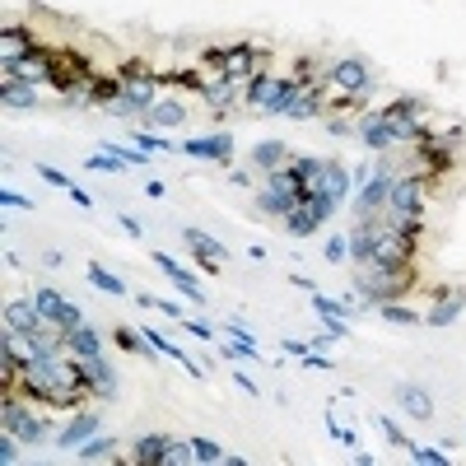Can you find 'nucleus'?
I'll use <instances>...</instances> for the list:
<instances>
[{
	"label": "nucleus",
	"instance_id": "obj_38",
	"mask_svg": "<svg viewBox=\"0 0 466 466\" xmlns=\"http://www.w3.org/2000/svg\"><path fill=\"white\" fill-rule=\"evenodd\" d=\"M406 452H410V461H420V466H448V452H443V443H438V448H425V443H410Z\"/></svg>",
	"mask_w": 466,
	"mask_h": 466
},
{
	"label": "nucleus",
	"instance_id": "obj_22",
	"mask_svg": "<svg viewBox=\"0 0 466 466\" xmlns=\"http://www.w3.org/2000/svg\"><path fill=\"white\" fill-rule=\"evenodd\" d=\"M113 345H117V350H126V354H141V360H150V364H154V360H163V354H159V350L145 341V332H141V326H126V322H122L117 332H113Z\"/></svg>",
	"mask_w": 466,
	"mask_h": 466
},
{
	"label": "nucleus",
	"instance_id": "obj_18",
	"mask_svg": "<svg viewBox=\"0 0 466 466\" xmlns=\"http://www.w3.org/2000/svg\"><path fill=\"white\" fill-rule=\"evenodd\" d=\"M294 94H298V79H294V75H276V85H270V94H266V103L257 107V113H261V117H285L289 103H294Z\"/></svg>",
	"mask_w": 466,
	"mask_h": 466
},
{
	"label": "nucleus",
	"instance_id": "obj_41",
	"mask_svg": "<svg viewBox=\"0 0 466 466\" xmlns=\"http://www.w3.org/2000/svg\"><path fill=\"white\" fill-rule=\"evenodd\" d=\"M378 429L388 434V443H392V448H410V438H406V429H401V425H397L392 416H378Z\"/></svg>",
	"mask_w": 466,
	"mask_h": 466
},
{
	"label": "nucleus",
	"instance_id": "obj_31",
	"mask_svg": "<svg viewBox=\"0 0 466 466\" xmlns=\"http://www.w3.org/2000/svg\"><path fill=\"white\" fill-rule=\"evenodd\" d=\"M0 38H5V51H14V57H33V51L42 47V42H33V33L23 29V23H5Z\"/></svg>",
	"mask_w": 466,
	"mask_h": 466
},
{
	"label": "nucleus",
	"instance_id": "obj_15",
	"mask_svg": "<svg viewBox=\"0 0 466 466\" xmlns=\"http://www.w3.org/2000/svg\"><path fill=\"white\" fill-rule=\"evenodd\" d=\"M285 117H289V122H313V117H326V79H322V85H313V89H298Z\"/></svg>",
	"mask_w": 466,
	"mask_h": 466
},
{
	"label": "nucleus",
	"instance_id": "obj_47",
	"mask_svg": "<svg viewBox=\"0 0 466 466\" xmlns=\"http://www.w3.org/2000/svg\"><path fill=\"white\" fill-rule=\"evenodd\" d=\"M224 336H229V341H238V345H257V341H252V332H248V326H242L238 317H229V322H224Z\"/></svg>",
	"mask_w": 466,
	"mask_h": 466
},
{
	"label": "nucleus",
	"instance_id": "obj_60",
	"mask_svg": "<svg viewBox=\"0 0 466 466\" xmlns=\"http://www.w3.org/2000/svg\"><path fill=\"white\" fill-rule=\"evenodd\" d=\"M289 285H294V289H308V294H313V289H317V285H313V280H308V276H298V270H294V276H289Z\"/></svg>",
	"mask_w": 466,
	"mask_h": 466
},
{
	"label": "nucleus",
	"instance_id": "obj_52",
	"mask_svg": "<svg viewBox=\"0 0 466 466\" xmlns=\"http://www.w3.org/2000/svg\"><path fill=\"white\" fill-rule=\"evenodd\" d=\"M117 224H122V233H126V238H141V233H145V224H141V219H131V215H122Z\"/></svg>",
	"mask_w": 466,
	"mask_h": 466
},
{
	"label": "nucleus",
	"instance_id": "obj_40",
	"mask_svg": "<svg viewBox=\"0 0 466 466\" xmlns=\"http://www.w3.org/2000/svg\"><path fill=\"white\" fill-rule=\"evenodd\" d=\"M326 261H332V266H345V261H350V238H345V233L326 238Z\"/></svg>",
	"mask_w": 466,
	"mask_h": 466
},
{
	"label": "nucleus",
	"instance_id": "obj_49",
	"mask_svg": "<svg viewBox=\"0 0 466 466\" xmlns=\"http://www.w3.org/2000/svg\"><path fill=\"white\" fill-rule=\"evenodd\" d=\"M0 206H5V210H33V201H29V196H19V191H10V187L0 191Z\"/></svg>",
	"mask_w": 466,
	"mask_h": 466
},
{
	"label": "nucleus",
	"instance_id": "obj_54",
	"mask_svg": "<svg viewBox=\"0 0 466 466\" xmlns=\"http://www.w3.org/2000/svg\"><path fill=\"white\" fill-rule=\"evenodd\" d=\"M70 201H75V206H85V210H94V196H89L85 187H70Z\"/></svg>",
	"mask_w": 466,
	"mask_h": 466
},
{
	"label": "nucleus",
	"instance_id": "obj_5",
	"mask_svg": "<svg viewBox=\"0 0 466 466\" xmlns=\"http://www.w3.org/2000/svg\"><path fill=\"white\" fill-rule=\"evenodd\" d=\"M326 85L369 98V94H373V70H369V61H360V57H341L332 70H326Z\"/></svg>",
	"mask_w": 466,
	"mask_h": 466
},
{
	"label": "nucleus",
	"instance_id": "obj_58",
	"mask_svg": "<svg viewBox=\"0 0 466 466\" xmlns=\"http://www.w3.org/2000/svg\"><path fill=\"white\" fill-rule=\"evenodd\" d=\"M61 261H66V257H61V248H51V252L42 257V266H51V270H61Z\"/></svg>",
	"mask_w": 466,
	"mask_h": 466
},
{
	"label": "nucleus",
	"instance_id": "obj_11",
	"mask_svg": "<svg viewBox=\"0 0 466 466\" xmlns=\"http://www.w3.org/2000/svg\"><path fill=\"white\" fill-rule=\"evenodd\" d=\"M201 98H206V107H215V122H224L233 107L242 103V85H233V79H224V75H210Z\"/></svg>",
	"mask_w": 466,
	"mask_h": 466
},
{
	"label": "nucleus",
	"instance_id": "obj_17",
	"mask_svg": "<svg viewBox=\"0 0 466 466\" xmlns=\"http://www.w3.org/2000/svg\"><path fill=\"white\" fill-rule=\"evenodd\" d=\"M169 443H173L169 434H141V438L131 443V457H126V461H141V466H163V461H169Z\"/></svg>",
	"mask_w": 466,
	"mask_h": 466
},
{
	"label": "nucleus",
	"instance_id": "obj_34",
	"mask_svg": "<svg viewBox=\"0 0 466 466\" xmlns=\"http://www.w3.org/2000/svg\"><path fill=\"white\" fill-rule=\"evenodd\" d=\"M89 285L94 289H103V294H113V298H126V280H117L107 266H98V261H89Z\"/></svg>",
	"mask_w": 466,
	"mask_h": 466
},
{
	"label": "nucleus",
	"instance_id": "obj_28",
	"mask_svg": "<svg viewBox=\"0 0 466 466\" xmlns=\"http://www.w3.org/2000/svg\"><path fill=\"white\" fill-rule=\"evenodd\" d=\"M289 163V145L285 141H261L257 150H252V169L266 178V173H276V169H285Z\"/></svg>",
	"mask_w": 466,
	"mask_h": 466
},
{
	"label": "nucleus",
	"instance_id": "obj_29",
	"mask_svg": "<svg viewBox=\"0 0 466 466\" xmlns=\"http://www.w3.org/2000/svg\"><path fill=\"white\" fill-rule=\"evenodd\" d=\"M0 98H5L10 113H33V107H38V85H23V79H5V85H0Z\"/></svg>",
	"mask_w": 466,
	"mask_h": 466
},
{
	"label": "nucleus",
	"instance_id": "obj_51",
	"mask_svg": "<svg viewBox=\"0 0 466 466\" xmlns=\"http://www.w3.org/2000/svg\"><path fill=\"white\" fill-rule=\"evenodd\" d=\"M0 461H19V438L14 434H0Z\"/></svg>",
	"mask_w": 466,
	"mask_h": 466
},
{
	"label": "nucleus",
	"instance_id": "obj_27",
	"mask_svg": "<svg viewBox=\"0 0 466 466\" xmlns=\"http://www.w3.org/2000/svg\"><path fill=\"white\" fill-rule=\"evenodd\" d=\"M345 238H350V261L369 266V257H373V219H354Z\"/></svg>",
	"mask_w": 466,
	"mask_h": 466
},
{
	"label": "nucleus",
	"instance_id": "obj_26",
	"mask_svg": "<svg viewBox=\"0 0 466 466\" xmlns=\"http://www.w3.org/2000/svg\"><path fill=\"white\" fill-rule=\"evenodd\" d=\"M322 169H326V159H317V154H289V173L304 182V196L322 187Z\"/></svg>",
	"mask_w": 466,
	"mask_h": 466
},
{
	"label": "nucleus",
	"instance_id": "obj_44",
	"mask_svg": "<svg viewBox=\"0 0 466 466\" xmlns=\"http://www.w3.org/2000/svg\"><path fill=\"white\" fill-rule=\"evenodd\" d=\"M298 364H304L308 373H332V369H336V364H332V360H326V354H322V350H308V354H304V360H298Z\"/></svg>",
	"mask_w": 466,
	"mask_h": 466
},
{
	"label": "nucleus",
	"instance_id": "obj_14",
	"mask_svg": "<svg viewBox=\"0 0 466 466\" xmlns=\"http://www.w3.org/2000/svg\"><path fill=\"white\" fill-rule=\"evenodd\" d=\"M461 313H466V294L461 289H434V304H429L425 322L429 326H452Z\"/></svg>",
	"mask_w": 466,
	"mask_h": 466
},
{
	"label": "nucleus",
	"instance_id": "obj_42",
	"mask_svg": "<svg viewBox=\"0 0 466 466\" xmlns=\"http://www.w3.org/2000/svg\"><path fill=\"white\" fill-rule=\"evenodd\" d=\"M326 131L345 141V135H360V117H326Z\"/></svg>",
	"mask_w": 466,
	"mask_h": 466
},
{
	"label": "nucleus",
	"instance_id": "obj_53",
	"mask_svg": "<svg viewBox=\"0 0 466 466\" xmlns=\"http://www.w3.org/2000/svg\"><path fill=\"white\" fill-rule=\"evenodd\" d=\"M233 382H238V388L248 392V397H257V392H261V388H257V378H252V373H242V369L233 373Z\"/></svg>",
	"mask_w": 466,
	"mask_h": 466
},
{
	"label": "nucleus",
	"instance_id": "obj_6",
	"mask_svg": "<svg viewBox=\"0 0 466 466\" xmlns=\"http://www.w3.org/2000/svg\"><path fill=\"white\" fill-rule=\"evenodd\" d=\"M33 304H38V313H42V322L47 326H57V332H75L79 322H85V313H79L66 294H57V289H38L33 294Z\"/></svg>",
	"mask_w": 466,
	"mask_h": 466
},
{
	"label": "nucleus",
	"instance_id": "obj_43",
	"mask_svg": "<svg viewBox=\"0 0 466 466\" xmlns=\"http://www.w3.org/2000/svg\"><path fill=\"white\" fill-rule=\"evenodd\" d=\"M135 113H141V107H135V103H131L126 94H122V98H113V103H107V117H117V122H131Z\"/></svg>",
	"mask_w": 466,
	"mask_h": 466
},
{
	"label": "nucleus",
	"instance_id": "obj_21",
	"mask_svg": "<svg viewBox=\"0 0 466 466\" xmlns=\"http://www.w3.org/2000/svg\"><path fill=\"white\" fill-rule=\"evenodd\" d=\"M280 224H285V233H289V238H313V233H317V224H326V219H322L308 201H298V206L280 219Z\"/></svg>",
	"mask_w": 466,
	"mask_h": 466
},
{
	"label": "nucleus",
	"instance_id": "obj_2",
	"mask_svg": "<svg viewBox=\"0 0 466 466\" xmlns=\"http://www.w3.org/2000/svg\"><path fill=\"white\" fill-rule=\"evenodd\" d=\"M378 113H382V122L392 126L397 145H416L420 135L429 131V122H434V107H429L425 98H416V94H397V98L382 103Z\"/></svg>",
	"mask_w": 466,
	"mask_h": 466
},
{
	"label": "nucleus",
	"instance_id": "obj_32",
	"mask_svg": "<svg viewBox=\"0 0 466 466\" xmlns=\"http://www.w3.org/2000/svg\"><path fill=\"white\" fill-rule=\"evenodd\" d=\"M270 85H276V70L261 66V70L248 79V85H242V103H248V107H261V103H266V94H270Z\"/></svg>",
	"mask_w": 466,
	"mask_h": 466
},
{
	"label": "nucleus",
	"instance_id": "obj_45",
	"mask_svg": "<svg viewBox=\"0 0 466 466\" xmlns=\"http://www.w3.org/2000/svg\"><path fill=\"white\" fill-rule=\"evenodd\" d=\"M38 178H42V182H51V187H61V191H70V187H75L61 169H51V163H38Z\"/></svg>",
	"mask_w": 466,
	"mask_h": 466
},
{
	"label": "nucleus",
	"instance_id": "obj_55",
	"mask_svg": "<svg viewBox=\"0 0 466 466\" xmlns=\"http://www.w3.org/2000/svg\"><path fill=\"white\" fill-rule=\"evenodd\" d=\"M332 341H336V336H332V332H326V326H322V332H317V336H308V345H313V350H326V345H332Z\"/></svg>",
	"mask_w": 466,
	"mask_h": 466
},
{
	"label": "nucleus",
	"instance_id": "obj_16",
	"mask_svg": "<svg viewBox=\"0 0 466 466\" xmlns=\"http://www.w3.org/2000/svg\"><path fill=\"white\" fill-rule=\"evenodd\" d=\"M360 135H364V145H369L373 154H382V150H392V145H397V135H392V126H388V122H382L378 107L360 113Z\"/></svg>",
	"mask_w": 466,
	"mask_h": 466
},
{
	"label": "nucleus",
	"instance_id": "obj_59",
	"mask_svg": "<svg viewBox=\"0 0 466 466\" xmlns=\"http://www.w3.org/2000/svg\"><path fill=\"white\" fill-rule=\"evenodd\" d=\"M233 187H252V173L248 169H233ZM257 191V187H252Z\"/></svg>",
	"mask_w": 466,
	"mask_h": 466
},
{
	"label": "nucleus",
	"instance_id": "obj_9",
	"mask_svg": "<svg viewBox=\"0 0 466 466\" xmlns=\"http://www.w3.org/2000/svg\"><path fill=\"white\" fill-rule=\"evenodd\" d=\"M79 373H85V388L94 392V401H113L122 392V378L117 369L103 360V354H94V360H79Z\"/></svg>",
	"mask_w": 466,
	"mask_h": 466
},
{
	"label": "nucleus",
	"instance_id": "obj_30",
	"mask_svg": "<svg viewBox=\"0 0 466 466\" xmlns=\"http://www.w3.org/2000/svg\"><path fill=\"white\" fill-rule=\"evenodd\" d=\"M373 313H378L382 322H392V326H425V313H420V308H410V304H397V298L378 304Z\"/></svg>",
	"mask_w": 466,
	"mask_h": 466
},
{
	"label": "nucleus",
	"instance_id": "obj_56",
	"mask_svg": "<svg viewBox=\"0 0 466 466\" xmlns=\"http://www.w3.org/2000/svg\"><path fill=\"white\" fill-rule=\"evenodd\" d=\"M285 350H289V354H294V360H304V354H308V350H313V345H308V341H285Z\"/></svg>",
	"mask_w": 466,
	"mask_h": 466
},
{
	"label": "nucleus",
	"instance_id": "obj_24",
	"mask_svg": "<svg viewBox=\"0 0 466 466\" xmlns=\"http://www.w3.org/2000/svg\"><path fill=\"white\" fill-rule=\"evenodd\" d=\"M66 350L75 354V360H94V354H103V336L89 322H79L75 332H66Z\"/></svg>",
	"mask_w": 466,
	"mask_h": 466
},
{
	"label": "nucleus",
	"instance_id": "obj_13",
	"mask_svg": "<svg viewBox=\"0 0 466 466\" xmlns=\"http://www.w3.org/2000/svg\"><path fill=\"white\" fill-rule=\"evenodd\" d=\"M5 326H10L14 336H33L38 326H47V322H42L33 298H5Z\"/></svg>",
	"mask_w": 466,
	"mask_h": 466
},
{
	"label": "nucleus",
	"instance_id": "obj_1",
	"mask_svg": "<svg viewBox=\"0 0 466 466\" xmlns=\"http://www.w3.org/2000/svg\"><path fill=\"white\" fill-rule=\"evenodd\" d=\"M354 289L364 294V308H378V304H388V298H406L416 289V266H401V270L354 266Z\"/></svg>",
	"mask_w": 466,
	"mask_h": 466
},
{
	"label": "nucleus",
	"instance_id": "obj_39",
	"mask_svg": "<svg viewBox=\"0 0 466 466\" xmlns=\"http://www.w3.org/2000/svg\"><path fill=\"white\" fill-rule=\"evenodd\" d=\"M131 141L141 145V150H169V154H173V150H182V145H173V141H169V135H159V131H131Z\"/></svg>",
	"mask_w": 466,
	"mask_h": 466
},
{
	"label": "nucleus",
	"instance_id": "obj_46",
	"mask_svg": "<svg viewBox=\"0 0 466 466\" xmlns=\"http://www.w3.org/2000/svg\"><path fill=\"white\" fill-rule=\"evenodd\" d=\"M182 326H187V336H196V341H215V326L201 317H182Z\"/></svg>",
	"mask_w": 466,
	"mask_h": 466
},
{
	"label": "nucleus",
	"instance_id": "obj_20",
	"mask_svg": "<svg viewBox=\"0 0 466 466\" xmlns=\"http://www.w3.org/2000/svg\"><path fill=\"white\" fill-rule=\"evenodd\" d=\"M322 191H326V196H336L341 206L350 201V191H354V173L345 169L341 159H326V169H322Z\"/></svg>",
	"mask_w": 466,
	"mask_h": 466
},
{
	"label": "nucleus",
	"instance_id": "obj_19",
	"mask_svg": "<svg viewBox=\"0 0 466 466\" xmlns=\"http://www.w3.org/2000/svg\"><path fill=\"white\" fill-rule=\"evenodd\" d=\"M182 242L191 248V257H196V261H229V248L219 238H210L206 229H182Z\"/></svg>",
	"mask_w": 466,
	"mask_h": 466
},
{
	"label": "nucleus",
	"instance_id": "obj_8",
	"mask_svg": "<svg viewBox=\"0 0 466 466\" xmlns=\"http://www.w3.org/2000/svg\"><path fill=\"white\" fill-rule=\"evenodd\" d=\"M187 159H201V163H229L233 159V135L229 131H210V135H191L182 141Z\"/></svg>",
	"mask_w": 466,
	"mask_h": 466
},
{
	"label": "nucleus",
	"instance_id": "obj_57",
	"mask_svg": "<svg viewBox=\"0 0 466 466\" xmlns=\"http://www.w3.org/2000/svg\"><path fill=\"white\" fill-rule=\"evenodd\" d=\"M145 196H150V201H163V196H169V187H163V182H150Z\"/></svg>",
	"mask_w": 466,
	"mask_h": 466
},
{
	"label": "nucleus",
	"instance_id": "obj_37",
	"mask_svg": "<svg viewBox=\"0 0 466 466\" xmlns=\"http://www.w3.org/2000/svg\"><path fill=\"white\" fill-rule=\"evenodd\" d=\"M98 150H107V154H117V159L126 163V169H145V163H150V150H131V145H113V141H103Z\"/></svg>",
	"mask_w": 466,
	"mask_h": 466
},
{
	"label": "nucleus",
	"instance_id": "obj_48",
	"mask_svg": "<svg viewBox=\"0 0 466 466\" xmlns=\"http://www.w3.org/2000/svg\"><path fill=\"white\" fill-rule=\"evenodd\" d=\"M187 461H196V457H191V443H178V438H173V443H169V461H163V466H187Z\"/></svg>",
	"mask_w": 466,
	"mask_h": 466
},
{
	"label": "nucleus",
	"instance_id": "obj_4",
	"mask_svg": "<svg viewBox=\"0 0 466 466\" xmlns=\"http://www.w3.org/2000/svg\"><path fill=\"white\" fill-rule=\"evenodd\" d=\"M429 187H434V178L406 163V169L392 178V206L382 215H420L429 206Z\"/></svg>",
	"mask_w": 466,
	"mask_h": 466
},
{
	"label": "nucleus",
	"instance_id": "obj_3",
	"mask_svg": "<svg viewBox=\"0 0 466 466\" xmlns=\"http://www.w3.org/2000/svg\"><path fill=\"white\" fill-rule=\"evenodd\" d=\"M0 429L14 434L19 443H42V438L51 434V425L33 410V401L29 397H14V392H5V406H0Z\"/></svg>",
	"mask_w": 466,
	"mask_h": 466
},
{
	"label": "nucleus",
	"instance_id": "obj_7",
	"mask_svg": "<svg viewBox=\"0 0 466 466\" xmlns=\"http://www.w3.org/2000/svg\"><path fill=\"white\" fill-rule=\"evenodd\" d=\"M150 261L169 276V285L173 289H182V298H191V304H206V289H201V276L196 270H187L178 257H169V252H150Z\"/></svg>",
	"mask_w": 466,
	"mask_h": 466
},
{
	"label": "nucleus",
	"instance_id": "obj_23",
	"mask_svg": "<svg viewBox=\"0 0 466 466\" xmlns=\"http://www.w3.org/2000/svg\"><path fill=\"white\" fill-rule=\"evenodd\" d=\"M117 448H122V443H117L113 434H94L89 443H79V448H75V461H126Z\"/></svg>",
	"mask_w": 466,
	"mask_h": 466
},
{
	"label": "nucleus",
	"instance_id": "obj_33",
	"mask_svg": "<svg viewBox=\"0 0 466 466\" xmlns=\"http://www.w3.org/2000/svg\"><path fill=\"white\" fill-rule=\"evenodd\" d=\"M89 98L98 103V107H107L113 98H122V75L113 70V75H94L89 79Z\"/></svg>",
	"mask_w": 466,
	"mask_h": 466
},
{
	"label": "nucleus",
	"instance_id": "obj_50",
	"mask_svg": "<svg viewBox=\"0 0 466 466\" xmlns=\"http://www.w3.org/2000/svg\"><path fill=\"white\" fill-rule=\"evenodd\" d=\"M201 66L219 75V66H224V47H201Z\"/></svg>",
	"mask_w": 466,
	"mask_h": 466
},
{
	"label": "nucleus",
	"instance_id": "obj_35",
	"mask_svg": "<svg viewBox=\"0 0 466 466\" xmlns=\"http://www.w3.org/2000/svg\"><path fill=\"white\" fill-rule=\"evenodd\" d=\"M159 79H163V85H178V89H191V94L201 98L210 75H201V70H159Z\"/></svg>",
	"mask_w": 466,
	"mask_h": 466
},
{
	"label": "nucleus",
	"instance_id": "obj_25",
	"mask_svg": "<svg viewBox=\"0 0 466 466\" xmlns=\"http://www.w3.org/2000/svg\"><path fill=\"white\" fill-rule=\"evenodd\" d=\"M145 117H150V131H173V126L187 122V107H182L178 98H163V94H159V103L150 107Z\"/></svg>",
	"mask_w": 466,
	"mask_h": 466
},
{
	"label": "nucleus",
	"instance_id": "obj_10",
	"mask_svg": "<svg viewBox=\"0 0 466 466\" xmlns=\"http://www.w3.org/2000/svg\"><path fill=\"white\" fill-rule=\"evenodd\" d=\"M103 429V410H85V406H79V410H70V425L66 429H57V448H79V443H89V438Z\"/></svg>",
	"mask_w": 466,
	"mask_h": 466
},
{
	"label": "nucleus",
	"instance_id": "obj_36",
	"mask_svg": "<svg viewBox=\"0 0 466 466\" xmlns=\"http://www.w3.org/2000/svg\"><path fill=\"white\" fill-rule=\"evenodd\" d=\"M187 443H191V457H196L201 466H219V461H224V448H219L215 438H187Z\"/></svg>",
	"mask_w": 466,
	"mask_h": 466
},
{
	"label": "nucleus",
	"instance_id": "obj_12",
	"mask_svg": "<svg viewBox=\"0 0 466 466\" xmlns=\"http://www.w3.org/2000/svg\"><path fill=\"white\" fill-rule=\"evenodd\" d=\"M392 397H397L401 416H410V420H434V397H429V388H420V382H397Z\"/></svg>",
	"mask_w": 466,
	"mask_h": 466
}]
</instances>
